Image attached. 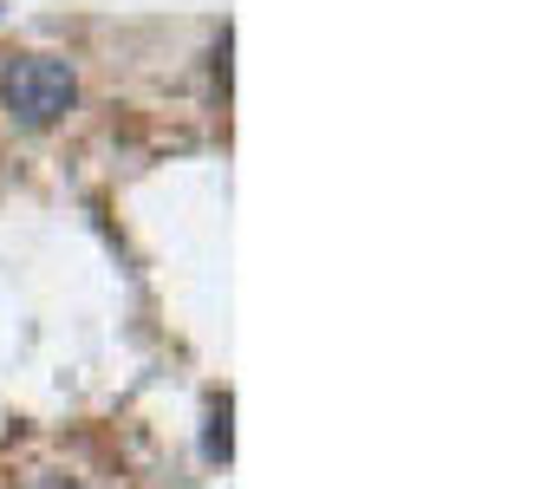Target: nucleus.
I'll list each match as a JSON object with an SVG mask.
<instances>
[{
	"label": "nucleus",
	"instance_id": "3",
	"mask_svg": "<svg viewBox=\"0 0 560 489\" xmlns=\"http://www.w3.org/2000/svg\"><path fill=\"white\" fill-rule=\"evenodd\" d=\"M26 489H79L72 477H39V484H26Z\"/></svg>",
	"mask_w": 560,
	"mask_h": 489
},
{
	"label": "nucleus",
	"instance_id": "1",
	"mask_svg": "<svg viewBox=\"0 0 560 489\" xmlns=\"http://www.w3.org/2000/svg\"><path fill=\"white\" fill-rule=\"evenodd\" d=\"M0 105H7V118L26 125V131L59 125V118L79 105V72H72V59H52V53L13 59V66L0 72Z\"/></svg>",
	"mask_w": 560,
	"mask_h": 489
},
{
	"label": "nucleus",
	"instance_id": "2",
	"mask_svg": "<svg viewBox=\"0 0 560 489\" xmlns=\"http://www.w3.org/2000/svg\"><path fill=\"white\" fill-rule=\"evenodd\" d=\"M209 457H215V464H229V405L209 418Z\"/></svg>",
	"mask_w": 560,
	"mask_h": 489
}]
</instances>
